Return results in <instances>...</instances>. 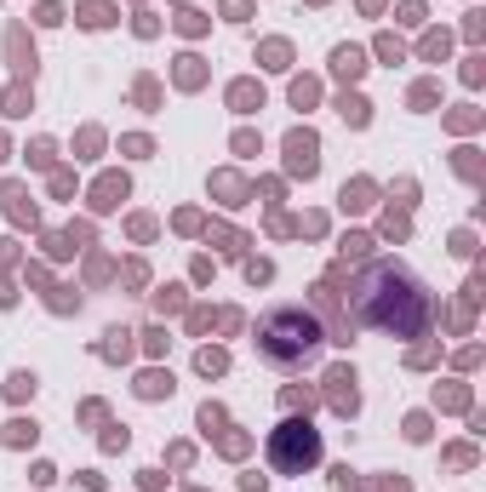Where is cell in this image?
I'll list each match as a JSON object with an SVG mask.
<instances>
[{"instance_id": "3957f363", "label": "cell", "mask_w": 486, "mask_h": 492, "mask_svg": "<svg viewBox=\"0 0 486 492\" xmlns=\"http://www.w3.org/2000/svg\"><path fill=\"white\" fill-rule=\"evenodd\" d=\"M269 464L281 475H309L321 464V429L303 424V418H286L275 435H269Z\"/></svg>"}, {"instance_id": "52a82bcc", "label": "cell", "mask_w": 486, "mask_h": 492, "mask_svg": "<svg viewBox=\"0 0 486 492\" xmlns=\"http://www.w3.org/2000/svg\"><path fill=\"white\" fill-rule=\"evenodd\" d=\"M332 69H338V75H361V52H355V46H338V52H332Z\"/></svg>"}, {"instance_id": "8992f818", "label": "cell", "mask_w": 486, "mask_h": 492, "mask_svg": "<svg viewBox=\"0 0 486 492\" xmlns=\"http://www.w3.org/2000/svg\"><path fill=\"white\" fill-rule=\"evenodd\" d=\"M120 195H126V177H103V184H98V212H109Z\"/></svg>"}, {"instance_id": "7c38bea8", "label": "cell", "mask_w": 486, "mask_h": 492, "mask_svg": "<svg viewBox=\"0 0 486 492\" xmlns=\"http://www.w3.org/2000/svg\"><path fill=\"white\" fill-rule=\"evenodd\" d=\"M366 195H372L366 184H343V206H366Z\"/></svg>"}, {"instance_id": "ba28073f", "label": "cell", "mask_w": 486, "mask_h": 492, "mask_svg": "<svg viewBox=\"0 0 486 492\" xmlns=\"http://www.w3.org/2000/svg\"><path fill=\"white\" fill-rule=\"evenodd\" d=\"M80 23L103 29V23H109V0H86V6H80Z\"/></svg>"}, {"instance_id": "6da1fadb", "label": "cell", "mask_w": 486, "mask_h": 492, "mask_svg": "<svg viewBox=\"0 0 486 492\" xmlns=\"http://www.w3.org/2000/svg\"><path fill=\"white\" fill-rule=\"evenodd\" d=\"M355 309H361L366 327L412 338L429 321V292L418 286L412 270H401V263H372V270L361 275V286H355Z\"/></svg>"}, {"instance_id": "277c9868", "label": "cell", "mask_w": 486, "mask_h": 492, "mask_svg": "<svg viewBox=\"0 0 486 492\" xmlns=\"http://www.w3.org/2000/svg\"><path fill=\"white\" fill-rule=\"evenodd\" d=\"M326 384H332V407H338V412H355V400H361V395H355V372H349V367H332Z\"/></svg>"}, {"instance_id": "7a4b0ae2", "label": "cell", "mask_w": 486, "mask_h": 492, "mask_svg": "<svg viewBox=\"0 0 486 492\" xmlns=\"http://www.w3.org/2000/svg\"><path fill=\"white\" fill-rule=\"evenodd\" d=\"M326 343V327L309 315L303 303H281V309H269V315L257 321V355L269 367H303V361H315V349Z\"/></svg>"}, {"instance_id": "9c48e42d", "label": "cell", "mask_w": 486, "mask_h": 492, "mask_svg": "<svg viewBox=\"0 0 486 492\" xmlns=\"http://www.w3.org/2000/svg\"><path fill=\"white\" fill-rule=\"evenodd\" d=\"M0 201H6V212H12V217H23V212H29V206H23V189H18V184H6V189H0ZM29 217H34V212H29Z\"/></svg>"}, {"instance_id": "8fae6325", "label": "cell", "mask_w": 486, "mask_h": 492, "mask_svg": "<svg viewBox=\"0 0 486 492\" xmlns=\"http://www.w3.org/2000/svg\"><path fill=\"white\" fill-rule=\"evenodd\" d=\"M138 389H143V395H172V378H160V372H149V378H143Z\"/></svg>"}, {"instance_id": "5b68a950", "label": "cell", "mask_w": 486, "mask_h": 492, "mask_svg": "<svg viewBox=\"0 0 486 492\" xmlns=\"http://www.w3.org/2000/svg\"><path fill=\"white\" fill-rule=\"evenodd\" d=\"M286 155H292V172H315V132H292L286 138Z\"/></svg>"}, {"instance_id": "30bf717a", "label": "cell", "mask_w": 486, "mask_h": 492, "mask_svg": "<svg viewBox=\"0 0 486 492\" xmlns=\"http://www.w3.org/2000/svg\"><path fill=\"white\" fill-rule=\"evenodd\" d=\"M229 361H224V349H200V372H224Z\"/></svg>"}]
</instances>
